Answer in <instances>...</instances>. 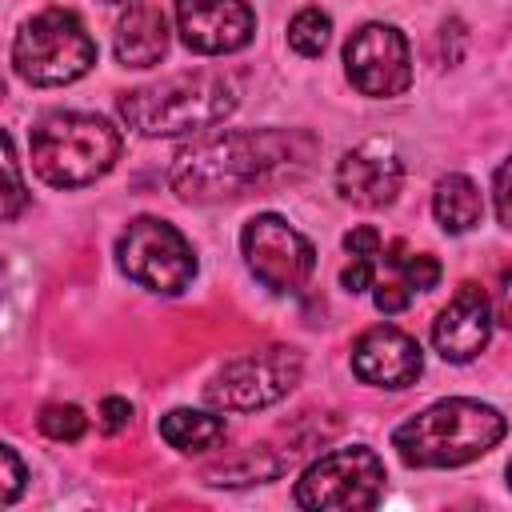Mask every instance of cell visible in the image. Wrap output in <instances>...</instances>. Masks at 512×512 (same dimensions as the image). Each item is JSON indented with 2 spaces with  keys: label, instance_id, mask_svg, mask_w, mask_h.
I'll use <instances>...</instances> for the list:
<instances>
[{
  "label": "cell",
  "instance_id": "cell-1",
  "mask_svg": "<svg viewBox=\"0 0 512 512\" xmlns=\"http://www.w3.org/2000/svg\"><path fill=\"white\" fill-rule=\"evenodd\" d=\"M312 136L284 132V128H244V132H220L208 140L188 144L168 172V184L176 196L208 204V200H232L248 188L272 184L280 176H292L312 156Z\"/></svg>",
  "mask_w": 512,
  "mask_h": 512
},
{
  "label": "cell",
  "instance_id": "cell-2",
  "mask_svg": "<svg viewBox=\"0 0 512 512\" xmlns=\"http://www.w3.org/2000/svg\"><path fill=\"white\" fill-rule=\"evenodd\" d=\"M508 424L492 404L480 400H440L392 432V448L408 468H460L480 460L504 440Z\"/></svg>",
  "mask_w": 512,
  "mask_h": 512
},
{
  "label": "cell",
  "instance_id": "cell-3",
  "mask_svg": "<svg viewBox=\"0 0 512 512\" xmlns=\"http://www.w3.org/2000/svg\"><path fill=\"white\" fill-rule=\"evenodd\" d=\"M236 108V84L220 72H180L120 96V116L140 136L208 132Z\"/></svg>",
  "mask_w": 512,
  "mask_h": 512
},
{
  "label": "cell",
  "instance_id": "cell-4",
  "mask_svg": "<svg viewBox=\"0 0 512 512\" xmlns=\"http://www.w3.org/2000/svg\"><path fill=\"white\" fill-rule=\"evenodd\" d=\"M120 132L92 112H48L32 128V168L52 188H84L120 160Z\"/></svg>",
  "mask_w": 512,
  "mask_h": 512
},
{
  "label": "cell",
  "instance_id": "cell-5",
  "mask_svg": "<svg viewBox=\"0 0 512 512\" xmlns=\"http://www.w3.org/2000/svg\"><path fill=\"white\" fill-rule=\"evenodd\" d=\"M96 64V40L84 20L68 8H48L20 24L12 40V68L36 88H56L80 80Z\"/></svg>",
  "mask_w": 512,
  "mask_h": 512
},
{
  "label": "cell",
  "instance_id": "cell-6",
  "mask_svg": "<svg viewBox=\"0 0 512 512\" xmlns=\"http://www.w3.org/2000/svg\"><path fill=\"white\" fill-rule=\"evenodd\" d=\"M116 260L128 280L160 296H180L196 276L192 244L168 220H156V216H136L120 232Z\"/></svg>",
  "mask_w": 512,
  "mask_h": 512
},
{
  "label": "cell",
  "instance_id": "cell-7",
  "mask_svg": "<svg viewBox=\"0 0 512 512\" xmlns=\"http://www.w3.org/2000/svg\"><path fill=\"white\" fill-rule=\"evenodd\" d=\"M352 264L340 272V284L356 292H372L380 312H404L416 292L436 288L440 264L428 252H408L404 240H380L364 252H348Z\"/></svg>",
  "mask_w": 512,
  "mask_h": 512
},
{
  "label": "cell",
  "instance_id": "cell-8",
  "mask_svg": "<svg viewBox=\"0 0 512 512\" xmlns=\"http://www.w3.org/2000/svg\"><path fill=\"white\" fill-rule=\"evenodd\" d=\"M384 464L372 448L352 444L320 456L308 464V472L296 480V504L312 512H356L376 508L384 496Z\"/></svg>",
  "mask_w": 512,
  "mask_h": 512
},
{
  "label": "cell",
  "instance_id": "cell-9",
  "mask_svg": "<svg viewBox=\"0 0 512 512\" xmlns=\"http://www.w3.org/2000/svg\"><path fill=\"white\" fill-rule=\"evenodd\" d=\"M300 352L292 348H260L228 360L212 384L204 388V400L224 412H256L276 400H284L300 384Z\"/></svg>",
  "mask_w": 512,
  "mask_h": 512
},
{
  "label": "cell",
  "instance_id": "cell-10",
  "mask_svg": "<svg viewBox=\"0 0 512 512\" xmlns=\"http://www.w3.org/2000/svg\"><path fill=\"white\" fill-rule=\"evenodd\" d=\"M240 248H244V260L252 268V276L276 292V296H292L308 284L312 268H316V252L312 244L280 216L272 212H260L244 224L240 232Z\"/></svg>",
  "mask_w": 512,
  "mask_h": 512
},
{
  "label": "cell",
  "instance_id": "cell-11",
  "mask_svg": "<svg viewBox=\"0 0 512 512\" xmlns=\"http://www.w3.org/2000/svg\"><path fill=\"white\" fill-rule=\"evenodd\" d=\"M344 68L356 92L364 96H400L412 84L408 40L392 24H364L344 44Z\"/></svg>",
  "mask_w": 512,
  "mask_h": 512
},
{
  "label": "cell",
  "instance_id": "cell-12",
  "mask_svg": "<svg viewBox=\"0 0 512 512\" xmlns=\"http://www.w3.org/2000/svg\"><path fill=\"white\" fill-rule=\"evenodd\" d=\"M176 28L192 52L224 56L252 40L256 16L248 0H176Z\"/></svg>",
  "mask_w": 512,
  "mask_h": 512
},
{
  "label": "cell",
  "instance_id": "cell-13",
  "mask_svg": "<svg viewBox=\"0 0 512 512\" xmlns=\"http://www.w3.org/2000/svg\"><path fill=\"white\" fill-rule=\"evenodd\" d=\"M420 368H424L420 344L408 332L392 328V324H376V328L360 332L356 344H352V372L364 384L408 388V384H416Z\"/></svg>",
  "mask_w": 512,
  "mask_h": 512
},
{
  "label": "cell",
  "instance_id": "cell-14",
  "mask_svg": "<svg viewBox=\"0 0 512 512\" xmlns=\"http://www.w3.org/2000/svg\"><path fill=\"white\" fill-rule=\"evenodd\" d=\"M492 336V304L484 296V288L476 284H460L452 292V300L440 308V316L432 320V344L444 360L452 364H468L484 352Z\"/></svg>",
  "mask_w": 512,
  "mask_h": 512
},
{
  "label": "cell",
  "instance_id": "cell-15",
  "mask_svg": "<svg viewBox=\"0 0 512 512\" xmlns=\"http://www.w3.org/2000/svg\"><path fill=\"white\" fill-rule=\"evenodd\" d=\"M404 184V164L396 160V152L380 148V144H364L340 156L336 164V188L348 204L360 208H384L396 200Z\"/></svg>",
  "mask_w": 512,
  "mask_h": 512
},
{
  "label": "cell",
  "instance_id": "cell-16",
  "mask_svg": "<svg viewBox=\"0 0 512 512\" xmlns=\"http://www.w3.org/2000/svg\"><path fill=\"white\" fill-rule=\"evenodd\" d=\"M112 48H116V60L128 64V68L160 64L164 52H168V20H164V12L156 4H144V0L128 4V12L116 24Z\"/></svg>",
  "mask_w": 512,
  "mask_h": 512
},
{
  "label": "cell",
  "instance_id": "cell-17",
  "mask_svg": "<svg viewBox=\"0 0 512 512\" xmlns=\"http://www.w3.org/2000/svg\"><path fill=\"white\" fill-rule=\"evenodd\" d=\"M432 212H436V220H440L444 232L460 236V232H472V228L480 224V216H484V196H480V188H476L468 176L448 172V176L436 184V192H432Z\"/></svg>",
  "mask_w": 512,
  "mask_h": 512
},
{
  "label": "cell",
  "instance_id": "cell-18",
  "mask_svg": "<svg viewBox=\"0 0 512 512\" xmlns=\"http://www.w3.org/2000/svg\"><path fill=\"white\" fill-rule=\"evenodd\" d=\"M224 420L212 416V412H192V408H172L164 420H160V436L176 448V452H208L224 440Z\"/></svg>",
  "mask_w": 512,
  "mask_h": 512
},
{
  "label": "cell",
  "instance_id": "cell-19",
  "mask_svg": "<svg viewBox=\"0 0 512 512\" xmlns=\"http://www.w3.org/2000/svg\"><path fill=\"white\" fill-rule=\"evenodd\" d=\"M332 40V16L324 8H300L292 20H288V44L300 52V56H320Z\"/></svg>",
  "mask_w": 512,
  "mask_h": 512
},
{
  "label": "cell",
  "instance_id": "cell-20",
  "mask_svg": "<svg viewBox=\"0 0 512 512\" xmlns=\"http://www.w3.org/2000/svg\"><path fill=\"white\" fill-rule=\"evenodd\" d=\"M84 428H88V416H84L76 404H48V408L40 412V432H44L48 440L72 444V440L84 436Z\"/></svg>",
  "mask_w": 512,
  "mask_h": 512
},
{
  "label": "cell",
  "instance_id": "cell-21",
  "mask_svg": "<svg viewBox=\"0 0 512 512\" xmlns=\"http://www.w3.org/2000/svg\"><path fill=\"white\" fill-rule=\"evenodd\" d=\"M4 176H8V192H4V220H16L24 208V180H20V164H16V144L4 132Z\"/></svg>",
  "mask_w": 512,
  "mask_h": 512
},
{
  "label": "cell",
  "instance_id": "cell-22",
  "mask_svg": "<svg viewBox=\"0 0 512 512\" xmlns=\"http://www.w3.org/2000/svg\"><path fill=\"white\" fill-rule=\"evenodd\" d=\"M492 200H496V216H500V224L512 232V156L496 168V176H492Z\"/></svg>",
  "mask_w": 512,
  "mask_h": 512
},
{
  "label": "cell",
  "instance_id": "cell-23",
  "mask_svg": "<svg viewBox=\"0 0 512 512\" xmlns=\"http://www.w3.org/2000/svg\"><path fill=\"white\" fill-rule=\"evenodd\" d=\"M128 424H132V404L120 400V396H108V400L100 404V428H104L108 436H116V432H124Z\"/></svg>",
  "mask_w": 512,
  "mask_h": 512
},
{
  "label": "cell",
  "instance_id": "cell-24",
  "mask_svg": "<svg viewBox=\"0 0 512 512\" xmlns=\"http://www.w3.org/2000/svg\"><path fill=\"white\" fill-rule=\"evenodd\" d=\"M0 460H4V504H12L20 496V488H24V464H20L12 444L0 448Z\"/></svg>",
  "mask_w": 512,
  "mask_h": 512
},
{
  "label": "cell",
  "instance_id": "cell-25",
  "mask_svg": "<svg viewBox=\"0 0 512 512\" xmlns=\"http://www.w3.org/2000/svg\"><path fill=\"white\" fill-rule=\"evenodd\" d=\"M496 320L512 328V272L500 280V292H496Z\"/></svg>",
  "mask_w": 512,
  "mask_h": 512
},
{
  "label": "cell",
  "instance_id": "cell-26",
  "mask_svg": "<svg viewBox=\"0 0 512 512\" xmlns=\"http://www.w3.org/2000/svg\"><path fill=\"white\" fill-rule=\"evenodd\" d=\"M104 4H136V0H104Z\"/></svg>",
  "mask_w": 512,
  "mask_h": 512
},
{
  "label": "cell",
  "instance_id": "cell-27",
  "mask_svg": "<svg viewBox=\"0 0 512 512\" xmlns=\"http://www.w3.org/2000/svg\"><path fill=\"white\" fill-rule=\"evenodd\" d=\"M508 484H512V460H508Z\"/></svg>",
  "mask_w": 512,
  "mask_h": 512
}]
</instances>
